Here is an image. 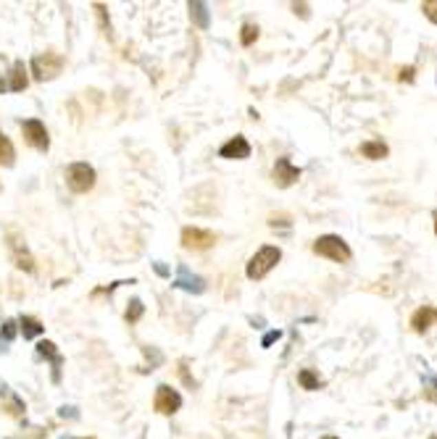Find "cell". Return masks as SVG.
<instances>
[{"label": "cell", "instance_id": "obj_15", "mask_svg": "<svg viewBox=\"0 0 437 439\" xmlns=\"http://www.w3.org/2000/svg\"><path fill=\"white\" fill-rule=\"evenodd\" d=\"M27 85H30L27 66H24V61H16L14 66H11V74H8V89L11 92H21V89H27Z\"/></svg>", "mask_w": 437, "mask_h": 439}, {"label": "cell", "instance_id": "obj_32", "mask_svg": "<svg viewBox=\"0 0 437 439\" xmlns=\"http://www.w3.org/2000/svg\"><path fill=\"white\" fill-rule=\"evenodd\" d=\"M432 219H435V235H437V211L432 213Z\"/></svg>", "mask_w": 437, "mask_h": 439}, {"label": "cell", "instance_id": "obj_21", "mask_svg": "<svg viewBox=\"0 0 437 439\" xmlns=\"http://www.w3.org/2000/svg\"><path fill=\"white\" fill-rule=\"evenodd\" d=\"M142 313H145V306L140 300H132L129 308H127V313H124V319H127V323H137L142 319Z\"/></svg>", "mask_w": 437, "mask_h": 439}, {"label": "cell", "instance_id": "obj_16", "mask_svg": "<svg viewBox=\"0 0 437 439\" xmlns=\"http://www.w3.org/2000/svg\"><path fill=\"white\" fill-rule=\"evenodd\" d=\"M19 332L24 334V339H34L45 332V326H43L40 319H34V316H21V319H19Z\"/></svg>", "mask_w": 437, "mask_h": 439}, {"label": "cell", "instance_id": "obj_8", "mask_svg": "<svg viewBox=\"0 0 437 439\" xmlns=\"http://www.w3.org/2000/svg\"><path fill=\"white\" fill-rule=\"evenodd\" d=\"M272 179L277 187H282V190H287V187H292L298 179H301V169L298 166H292V161L290 158H277V163H274L272 169Z\"/></svg>", "mask_w": 437, "mask_h": 439}, {"label": "cell", "instance_id": "obj_3", "mask_svg": "<svg viewBox=\"0 0 437 439\" xmlns=\"http://www.w3.org/2000/svg\"><path fill=\"white\" fill-rule=\"evenodd\" d=\"M66 187L72 192H76V195H85V192H90L92 187H95V179H98V174H95V169H92L90 163L85 161H76L72 163L69 169H66Z\"/></svg>", "mask_w": 437, "mask_h": 439}, {"label": "cell", "instance_id": "obj_7", "mask_svg": "<svg viewBox=\"0 0 437 439\" xmlns=\"http://www.w3.org/2000/svg\"><path fill=\"white\" fill-rule=\"evenodd\" d=\"M216 245V235L200 226H184L182 229V248L187 250H209Z\"/></svg>", "mask_w": 437, "mask_h": 439}, {"label": "cell", "instance_id": "obj_30", "mask_svg": "<svg viewBox=\"0 0 437 439\" xmlns=\"http://www.w3.org/2000/svg\"><path fill=\"white\" fill-rule=\"evenodd\" d=\"M8 392H11V389H8V384L0 379V397H8Z\"/></svg>", "mask_w": 437, "mask_h": 439}, {"label": "cell", "instance_id": "obj_17", "mask_svg": "<svg viewBox=\"0 0 437 439\" xmlns=\"http://www.w3.org/2000/svg\"><path fill=\"white\" fill-rule=\"evenodd\" d=\"M187 8H190V19H193V24L200 27V30H209V24H211L209 6H206V3H187Z\"/></svg>", "mask_w": 437, "mask_h": 439}, {"label": "cell", "instance_id": "obj_11", "mask_svg": "<svg viewBox=\"0 0 437 439\" xmlns=\"http://www.w3.org/2000/svg\"><path fill=\"white\" fill-rule=\"evenodd\" d=\"M174 287H180V290H184V292H193V295H200L203 290H206V281L198 277V274H193L190 268L184 264L177 266V279H174Z\"/></svg>", "mask_w": 437, "mask_h": 439}, {"label": "cell", "instance_id": "obj_28", "mask_svg": "<svg viewBox=\"0 0 437 439\" xmlns=\"http://www.w3.org/2000/svg\"><path fill=\"white\" fill-rule=\"evenodd\" d=\"M424 397H427V400H432V403H437V379H429V387H427Z\"/></svg>", "mask_w": 437, "mask_h": 439}, {"label": "cell", "instance_id": "obj_6", "mask_svg": "<svg viewBox=\"0 0 437 439\" xmlns=\"http://www.w3.org/2000/svg\"><path fill=\"white\" fill-rule=\"evenodd\" d=\"M153 408H156V413H161V416H174V413L182 408V395L174 387L161 384V387L156 389V397H153Z\"/></svg>", "mask_w": 437, "mask_h": 439}, {"label": "cell", "instance_id": "obj_27", "mask_svg": "<svg viewBox=\"0 0 437 439\" xmlns=\"http://www.w3.org/2000/svg\"><path fill=\"white\" fill-rule=\"evenodd\" d=\"M414 74H416V69H414V66H406V69H401L398 79H401V82H414Z\"/></svg>", "mask_w": 437, "mask_h": 439}, {"label": "cell", "instance_id": "obj_18", "mask_svg": "<svg viewBox=\"0 0 437 439\" xmlns=\"http://www.w3.org/2000/svg\"><path fill=\"white\" fill-rule=\"evenodd\" d=\"M298 384H301L303 389H308V392H317L324 387V379L319 376L317 371H311V368H301L298 371Z\"/></svg>", "mask_w": 437, "mask_h": 439}, {"label": "cell", "instance_id": "obj_19", "mask_svg": "<svg viewBox=\"0 0 437 439\" xmlns=\"http://www.w3.org/2000/svg\"><path fill=\"white\" fill-rule=\"evenodd\" d=\"M0 163H3L6 169H11L16 163V147L3 132H0Z\"/></svg>", "mask_w": 437, "mask_h": 439}, {"label": "cell", "instance_id": "obj_5", "mask_svg": "<svg viewBox=\"0 0 437 439\" xmlns=\"http://www.w3.org/2000/svg\"><path fill=\"white\" fill-rule=\"evenodd\" d=\"M21 134H24V140H27L37 153H47V150H50V137H47L45 124H43L40 118L21 121Z\"/></svg>", "mask_w": 437, "mask_h": 439}, {"label": "cell", "instance_id": "obj_20", "mask_svg": "<svg viewBox=\"0 0 437 439\" xmlns=\"http://www.w3.org/2000/svg\"><path fill=\"white\" fill-rule=\"evenodd\" d=\"M16 337V321L14 319H6L0 326V345H11Z\"/></svg>", "mask_w": 437, "mask_h": 439}, {"label": "cell", "instance_id": "obj_33", "mask_svg": "<svg viewBox=\"0 0 437 439\" xmlns=\"http://www.w3.org/2000/svg\"><path fill=\"white\" fill-rule=\"evenodd\" d=\"M321 439H337V437H332V434H327V437H321Z\"/></svg>", "mask_w": 437, "mask_h": 439}, {"label": "cell", "instance_id": "obj_35", "mask_svg": "<svg viewBox=\"0 0 437 439\" xmlns=\"http://www.w3.org/2000/svg\"><path fill=\"white\" fill-rule=\"evenodd\" d=\"M432 439H437V434H435V437H432Z\"/></svg>", "mask_w": 437, "mask_h": 439}, {"label": "cell", "instance_id": "obj_14", "mask_svg": "<svg viewBox=\"0 0 437 439\" xmlns=\"http://www.w3.org/2000/svg\"><path fill=\"white\" fill-rule=\"evenodd\" d=\"M359 150H361L363 158H369V161H382V158L390 156V147H387V142H382V140H366V142H361Z\"/></svg>", "mask_w": 437, "mask_h": 439}, {"label": "cell", "instance_id": "obj_29", "mask_svg": "<svg viewBox=\"0 0 437 439\" xmlns=\"http://www.w3.org/2000/svg\"><path fill=\"white\" fill-rule=\"evenodd\" d=\"M292 11L301 14L303 19H308V6H306V3H292Z\"/></svg>", "mask_w": 437, "mask_h": 439}, {"label": "cell", "instance_id": "obj_10", "mask_svg": "<svg viewBox=\"0 0 437 439\" xmlns=\"http://www.w3.org/2000/svg\"><path fill=\"white\" fill-rule=\"evenodd\" d=\"M8 250H11V258H14L16 268H21V271H27V274L34 271V258H32V253L27 250V245H24V239L11 235L8 237Z\"/></svg>", "mask_w": 437, "mask_h": 439}, {"label": "cell", "instance_id": "obj_22", "mask_svg": "<svg viewBox=\"0 0 437 439\" xmlns=\"http://www.w3.org/2000/svg\"><path fill=\"white\" fill-rule=\"evenodd\" d=\"M258 40V27L256 24H242L240 30V43L245 45V47H251V45Z\"/></svg>", "mask_w": 437, "mask_h": 439}, {"label": "cell", "instance_id": "obj_24", "mask_svg": "<svg viewBox=\"0 0 437 439\" xmlns=\"http://www.w3.org/2000/svg\"><path fill=\"white\" fill-rule=\"evenodd\" d=\"M422 11L432 24H437V0H427V3H422Z\"/></svg>", "mask_w": 437, "mask_h": 439}, {"label": "cell", "instance_id": "obj_1", "mask_svg": "<svg viewBox=\"0 0 437 439\" xmlns=\"http://www.w3.org/2000/svg\"><path fill=\"white\" fill-rule=\"evenodd\" d=\"M279 261H282V250L277 245H264L261 250H256V255H251V261L245 266V274H248V279L258 281V279L266 277Z\"/></svg>", "mask_w": 437, "mask_h": 439}, {"label": "cell", "instance_id": "obj_12", "mask_svg": "<svg viewBox=\"0 0 437 439\" xmlns=\"http://www.w3.org/2000/svg\"><path fill=\"white\" fill-rule=\"evenodd\" d=\"M37 358H43V361H50V363H53V381L58 384L61 368H63V358H61L58 347H56L50 339H43V342L37 345Z\"/></svg>", "mask_w": 437, "mask_h": 439}, {"label": "cell", "instance_id": "obj_13", "mask_svg": "<svg viewBox=\"0 0 437 439\" xmlns=\"http://www.w3.org/2000/svg\"><path fill=\"white\" fill-rule=\"evenodd\" d=\"M432 321H435V308L422 306V308H416L414 316H411V329H414L416 334H424V332L432 326Z\"/></svg>", "mask_w": 437, "mask_h": 439}, {"label": "cell", "instance_id": "obj_2", "mask_svg": "<svg viewBox=\"0 0 437 439\" xmlns=\"http://www.w3.org/2000/svg\"><path fill=\"white\" fill-rule=\"evenodd\" d=\"M314 253L321 255V258H330V261H334V264H348V261L353 258V253H350V248H348V242L337 235L319 237L317 242H314Z\"/></svg>", "mask_w": 437, "mask_h": 439}, {"label": "cell", "instance_id": "obj_4", "mask_svg": "<svg viewBox=\"0 0 437 439\" xmlns=\"http://www.w3.org/2000/svg\"><path fill=\"white\" fill-rule=\"evenodd\" d=\"M63 69V56L47 50V53H40L32 58V74L37 82H45V79H56Z\"/></svg>", "mask_w": 437, "mask_h": 439}, {"label": "cell", "instance_id": "obj_25", "mask_svg": "<svg viewBox=\"0 0 437 439\" xmlns=\"http://www.w3.org/2000/svg\"><path fill=\"white\" fill-rule=\"evenodd\" d=\"M95 11H98V19H100V27H103V32H106L108 37H111V21H108V16H106V6H95Z\"/></svg>", "mask_w": 437, "mask_h": 439}, {"label": "cell", "instance_id": "obj_9", "mask_svg": "<svg viewBox=\"0 0 437 439\" xmlns=\"http://www.w3.org/2000/svg\"><path fill=\"white\" fill-rule=\"evenodd\" d=\"M219 158H226V161H245V158H251V142H248L242 134H235L232 140H226L224 145L219 147Z\"/></svg>", "mask_w": 437, "mask_h": 439}, {"label": "cell", "instance_id": "obj_36", "mask_svg": "<svg viewBox=\"0 0 437 439\" xmlns=\"http://www.w3.org/2000/svg\"><path fill=\"white\" fill-rule=\"evenodd\" d=\"M0 192H3V187H0Z\"/></svg>", "mask_w": 437, "mask_h": 439}, {"label": "cell", "instance_id": "obj_31", "mask_svg": "<svg viewBox=\"0 0 437 439\" xmlns=\"http://www.w3.org/2000/svg\"><path fill=\"white\" fill-rule=\"evenodd\" d=\"M156 271H158L161 277H169V271H166V266H161V264H156Z\"/></svg>", "mask_w": 437, "mask_h": 439}, {"label": "cell", "instance_id": "obj_23", "mask_svg": "<svg viewBox=\"0 0 437 439\" xmlns=\"http://www.w3.org/2000/svg\"><path fill=\"white\" fill-rule=\"evenodd\" d=\"M3 410L8 413V416H14V418H21L24 416V403H21V397H11V403H6Z\"/></svg>", "mask_w": 437, "mask_h": 439}, {"label": "cell", "instance_id": "obj_26", "mask_svg": "<svg viewBox=\"0 0 437 439\" xmlns=\"http://www.w3.org/2000/svg\"><path fill=\"white\" fill-rule=\"evenodd\" d=\"M279 337H282V332H269L266 337L261 339V347H272V345H274V342H277Z\"/></svg>", "mask_w": 437, "mask_h": 439}, {"label": "cell", "instance_id": "obj_34", "mask_svg": "<svg viewBox=\"0 0 437 439\" xmlns=\"http://www.w3.org/2000/svg\"><path fill=\"white\" fill-rule=\"evenodd\" d=\"M435 319H437V310H435Z\"/></svg>", "mask_w": 437, "mask_h": 439}]
</instances>
